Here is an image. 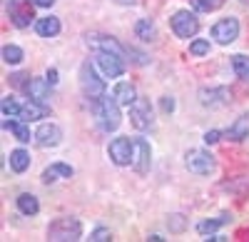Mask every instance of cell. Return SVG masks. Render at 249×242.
<instances>
[{
  "label": "cell",
  "instance_id": "cell-1",
  "mask_svg": "<svg viewBox=\"0 0 249 242\" xmlns=\"http://www.w3.org/2000/svg\"><path fill=\"white\" fill-rule=\"evenodd\" d=\"M95 120H97V125L105 130V132H115L122 123V115H120V103L112 97H100L97 103H95Z\"/></svg>",
  "mask_w": 249,
  "mask_h": 242
},
{
  "label": "cell",
  "instance_id": "cell-2",
  "mask_svg": "<svg viewBox=\"0 0 249 242\" xmlns=\"http://www.w3.org/2000/svg\"><path fill=\"white\" fill-rule=\"evenodd\" d=\"M48 237L53 242H75L82 237V223L77 217H57L48 227Z\"/></svg>",
  "mask_w": 249,
  "mask_h": 242
},
{
  "label": "cell",
  "instance_id": "cell-3",
  "mask_svg": "<svg viewBox=\"0 0 249 242\" xmlns=\"http://www.w3.org/2000/svg\"><path fill=\"white\" fill-rule=\"evenodd\" d=\"M80 88H82V95H85L90 103H97L100 97H105V80L97 77V70L90 63L80 65Z\"/></svg>",
  "mask_w": 249,
  "mask_h": 242
},
{
  "label": "cell",
  "instance_id": "cell-4",
  "mask_svg": "<svg viewBox=\"0 0 249 242\" xmlns=\"http://www.w3.org/2000/svg\"><path fill=\"white\" fill-rule=\"evenodd\" d=\"M184 165H187V170H190L192 175L204 177V175H212L217 170V160H214L212 152L192 148V150H187V155H184Z\"/></svg>",
  "mask_w": 249,
  "mask_h": 242
},
{
  "label": "cell",
  "instance_id": "cell-5",
  "mask_svg": "<svg viewBox=\"0 0 249 242\" xmlns=\"http://www.w3.org/2000/svg\"><path fill=\"white\" fill-rule=\"evenodd\" d=\"M170 25H172V33H175L177 37L190 40V37H195L197 30H199V20H197V15L190 13V10H177V13L170 18Z\"/></svg>",
  "mask_w": 249,
  "mask_h": 242
},
{
  "label": "cell",
  "instance_id": "cell-6",
  "mask_svg": "<svg viewBox=\"0 0 249 242\" xmlns=\"http://www.w3.org/2000/svg\"><path fill=\"white\" fill-rule=\"evenodd\" d=\"M33 5H35L33 0H8V18H10V23L15 28H20V30L30 28L33 18H35Z\"/></svg>",
  "mask_w": 249,
  "mask_h": 242
},
{
  "label": "cell",
  "instance_id": "cell-7",
  "mask_svg": "<svg viewBox=\"0 0 249 242\" xmlns=\"http://www.w3.org/2000/svg\"><path fill=\"white\" fill-rule=\"evenodd\" d=\"M132 140L130 137H115L112 143L107 145V155L110 160L117 165V168H124V165H132Z\"/></svg>",
  "mask_w": 249,
  "mask_h": 242
},
{
  "label": "cell",
  "instance_id": "cell-8",
  "mask_svg": "<svg viewBox=\"0 0 249 242\" xmlns=\"http://www.w3.org/2000/svg\"><path fill=\"white\" fill-rule=\"evenodd\" d=\"M130 123H132L137 130L152 128L155 117H152V108H150V100H147V97H137L135 103L130 105Z\"/></svg>",
  "mask_w": 249,
  "mask_h": 242
},
{
  "label": "cell",
  "instance_id": "cell-9",
  "mask_svg": "<svg viewBox=\"0 0 249 242\" xmlns=\"http://www.w3.org/2000/svg\"><path fill=\"white\" fill-rule=\"evenodd\" d=\"M132 145H135V150H132V168H135V172L137 175H147L150 165H152V148H150V143L144 137H137V140H132Z\"/></svg>",
  "mask_w": 249,
  "mask_h": 242
},
{
  "label": "cell",
  "instance_id": "cell-10",
  "mask_svg": "<svg viewBox=\"0 0 249 242\" xmlns=\"http://www.w3.org/2000/svg\"><path fill=\"white\" fill-rule=\"evenodd\" d=\"M212 37L219 45H230L239 37V20L237 18H222L219 23L212 28Z\"/></svg>",
  "mask_w": 249,
  "mask_h": 242
},
{
  "label": "cell",
  "instance_id": "cell-11",
  "mask_svg": "<svg viewBox=\"0 0 249 242\" xmlns=\"http://www.w3.org/2000/svg\"><path fill=\"white\" fill-rule=\"evenodd\" d=\"M97 68L102 70L105 77H120L124 73V63H122V55L117 53H107V50H97Z\"/></svg>",
  "mask_w": 249,
  "mask_h": 242
},
{
  "label": "cell",
  "instance_id": "cell-12",
  "mask_svg": "<svg viewBox=\"0 0 249 242\" xmlns=\"http://www.w3.org/2000/svg\"><path fill=\"white\" fill-rule=\"evenodd\" d=\"M232 100L230 88H202L199 90V103L204 108H224Z\"/></svg>",
  "mask_w": 249,
  "mask_h": 242
},
{
  "label": "cell",
  "instance_id": "cell-13",
  "mask_svg": "<svg viewBox=\"0 0 249 242\" xmlns=\"http://www.w3.org/2000/svg\"><path fill=\"white\" fill-rule=\"evenodd\" d=\"M33 140L40 148H55V145H60V140H62V130L55 123H43L35 130Z\"/></svg>",
  "mask_w": 249,
  "mask_h": 242
},
{
  "label": "cell",
  "instance_id": "cell-14",
  "mask_svg": "<svg viewBox=\"0 0 249 242\" xmlns=\"http://www.w3.org/2000/svg\"><path fill=\"white\" fill-rule=\"evenodd\" d=\"M25 95L33 103H40V105H48L50 103V83L43 77H33L25 83Z\"/></svg>",
  "mask_w": 249,
  "mask_h": 242
},
{
  "label": "cell",
  "instance_id": "cell-15",
  "mask_svg": "<svg viewBox=\"0 0 249 242\" xmlns=\"http://www.w3.org/2000/svg\"><path fill=\"white\" fill-rule=\"evenodd\" d=\"M88 45L95 48V50H107V53H117V55H127V48H122L112 35L90 33V35H88Z\"/></svg>",
  "mask_w": 249,
  "mask_h": 242
},
{
  "label": "cell",
  "instance_id": "cell-16",
  "mask_svg": "<svg viewBox=\"0 0 249 242\" xmlns=\"http://www.w3.org/2000/svg\"><path fill=\"white\" fill-rule=\"evenodd\" d=\"M227 140H232V143H242V140L249 137V112H242L234 123L227 128Z\"/></svg>",
  "mask_w": 249,
  "mask_h": 242
},
{
  "label": "cell",
  "instance_id": "cell-17",
  "mask_svg": "<svg viewBox=\"0 0 249 242\" xmlns=\"http://www.w3.org/2000/svg\"><path fill=\"white\" fill-rule=\"evenodd\" d=\"M60 20L55 18V15H48V18H40V20H35V33L40 35V37H55L57 33H60Z\"/></svg>",
  "mask_w": 249,
  "mask_h": 242
},
{
  "label": "cell",
  "instance_id": "cell-18",
  "mask_svg": "<svg viewBox=\"0 0 249 242\" xmlns=\"http://www.w3.org/2000/svg\"><path fill=\"white\" fill-rule=\"evenodd\" d=\"M112 95H115V100H117L120 105H127V108H130V105L135 103V100L140 97V95H137V90H135V85H132V83H124V80L115 85Z\"/></svg>",
  "mask_w": 249,
  "mask_h": 242
},
{
  "label": "cell",
  "instance_id": "cell-19",
  "mask_svg": "<svg viewBox=\"0 0 249 242\" xmlns=\"http://www.w3.org/2000/svg\"><path fill=\"white\" fill-rule=\"evenodd\" d=\"M75 175V170L70 168V165H65V163H53L50 168H45V172H43V183H55L57 177H72Z\"/></svg>",
  "mask_w": 249,
  "mask_h": 242
},
{
  "label": "cell",
  "instance_id": "cell-20",
  "mask_svg": "<svg viewBox=\"0 0 249 242\" xmlns=\"http://www.w3.org/2000/svg\"><path fill=\"white\" fill-rule=\"evenodd\" d=\"M135 35L140 40H144V43H152V40L157 37V25L152 23L150 18H140L137 25H135Z\"/></svg>",
  "mask_w": 249,
  "mask_h": 242
},
{
  "label": "cell",
  "instance_id": "cell-21",
  "mask_svg": "<svg viewBox=\"0 0 249 242\" xmlns=\"http://www.w3.org/2000/svg\"><path fill=\"white\" fill-rule=\"evenodd\" d=\"M5 130H10L15 135V140H20V143H30V128L25 125V120H5Z\"/></svg>",
  "mask_w": 249,
  "mask_h": 242
},
{
  "label": "cell",
  "instance_id": "cell-22",
  "mask_svg": "<svg viewBox=\"0 0 249 242\" xmlns=\"http://www.w3.org/2000/svg\"><path fill=\"white\" fill-rule=\"evenodd\" d=\"M18 210L23 212V215H28V217L37 215V210H40L37 197L30 195V192H20V195H18Z\"/></svg>",
  "mask_w": 249,
  "mask_h": 242
},
{
  "label": "cell",
  "instance_id": "cell-23",
  "mask_svg": "<svg viewBox=\"0 0 249 242\" xmlns=\"http://www.w3.org/2000/svg\"><path fill=\"white\" fill-rule=\"evenodd\" d=\"M48 115V105H40V103H30L23 105V112H20V120H25V123H33V120H40Z\"/></svg>",
  "mask_w": 249,
  "mask_h": 242
},
{
  "label": "cell",
  "instance_id": "cell-24",
  "mask_svg": "<svg viewBox=\"0 0 249 242\" xmlns=\"http://www.w3.org/2000/svg\"><path fill=\"white\" fill-rule=\"evenodd\" d=\"M230 220H232L230 215H219V217H214V220H202V223L197 225V232L207 237V235L217 232V230H219L222 225H227V223H230Z\"/></svg>",
  "mask_w": 249,
  "mask_h": 242
},
{
  "label": "cell",
  "instance_id": "cell-25",
  "mask_svg": "<svg viewBox=\"0 0 249 242\" xmlns=\"http://www.w3.org/2000/svg\"><path fill=\"white\" fill-rule=\"evenodd\" d=\"M10 168L13 172H25L30 168V152H25L23 148H18L10 152Z\"/></svg>",
  "mask_w": 249,
  "mask_h": 242
},
{
  "label": "cell",
  "instance_id": "cell-26",
  "mask_svg": "<svg viewBox=\"0 0 249 242\" xmlns=\"http://www.w3.org/2000/svg\"><path fill=\"white\" fill-rule=\"evenodd\" d=\"M0 110H3V117H15L20 120V112H23V105H18L15 97H3V103H0Z\"/></svg>",
  "mask_w": 249,
  "mask_h": 242
},
{
  "label": "cell",
  "instance_id": "cell-27",
  "mask_svg": "<svg viewBox=\"0 0 249 242\" xmlns=\"http://www.w3.org/2000/svg\"><path fill=\"white\" fill-rule=\"evenodd\" d=\"M232 68H234L239 80H249V55H242V53L234 55L232 57Z\"/></svg>",
  "mask_w": 249,
  "mask_h": 242
},
{
  "label": "cell",
  "instance_id": "cell-28",
  "mask_svg": "<svg viewBox=\"0 0 249 242\" xmlns=\"http://www.w3.org/2000/svg\"><path fill=\"white\" fill-rule=\"evenodd\" d=\"M23 48H18V45H5L3 48V60H5V63L8 65H20V63H23Z\"/></svg>",
  "mask_w": 249,
  "mask_h": 242
},
{
  "label": "cell",
  "instance_id": "cell-29",
  "mask_svg": "<svg viewBox=\"0 0 249 242\" xmlns=\"http://www.w3.org/2000/svg\"><path fill=\"white\" fill-rule=\"evenodd\" d=\"M190 5L199 13H212V10H219L224 5V0H190Z\"/></svg>",
  "mask_w": 249,
  "mask_h": 242
},
{
  "label": "cell",
  "instance_id": "cell-30",
  "mask_svg": "<svg viewBox=\"0 0 249 242\" xmlns=\"http://www.w3.org/2000/svg\"><path fill=\"white\" fill-rule=\"evenodd\" d=\"M190 53L197 55V57L207 55V53H210V40H192V43H190Z\"/></svg>",
  "mask_w": 249,
  "mask_h": 242
},
{
  "label": "cell",
  "instance_id": "cell-31",
  "mask_svg": "<svg viewBox=\"0 0 249 242\" xmlns=\"http://www.w3.org/2000/svg\"><path fill=\"white\" fill-rule=\"evenodd\" d=\"M90 240H92V242H107V240H112V235H110L107 227H97V230L90 235Z\"/></svg>",
  "mask_w": 249,
  "mask_h": 242
},
{
  "label": "cell",
  "instance_id": "cell-32",
  "mask_svg": "<svg viewBox=\"0 0 249 242\" xmlns=\"http://www.w3.org/2000/svg\"><path fill=\"white\" fill-rule=\"evenodd\" d=\"M219 140H222V132L219 130H207L204 132V143L207 145H214V143H219Z\"/></svg>",
  "mask_w": 249,
  "mask_h": 242
},
{
  "label": "cell",
  "instance_id": "cell-33",
  "mask_svg": "<svg viewBox=\"0 0 249 242\" xmlns=\"http://www.w3.org/2000/svg\"><path fill=\"white\" fill-rule=\"evenodd\" d=\"M182 227H184L182 215H172V217H170V230H172V232H182Z\"/></svg>",
  "mask_w": 249,
  "mask_h": 242
},
{
  "label": "cell",
  "instance_id": "cell-34",
  "mask_svg": "<svg viewBox=\"0 0 249 242\" xmlns=\"http://www.w3.org/2000/svg\"><path fill=\"white\" fill-rule=\"evenodd\" d=\"M162 112H175V97H170V95H164L162 97Z\"/></svg>",
  "mask_w": 249,
  "mask_h": 242
},
{
  "label": "cell",
  "instance_id": "cell-35",
  "mask_svg": "<svg viewBox=\"0 0 249 242\" xmlns=\"http://www.w3.org/2000/svg\"><path fill=\"white\" fill-rule=\"evenodd\" d=\"M25 77H30V75H25V73H15V75H10V83H13V85H23V88H25V83H28Z\"/></svg>",
  "mask_w": 249,
  "mask_h": 242
},
{
  "label": "cell",
  "instance_id": "cell-36",
  "mask_svg": "<svg viewBox=\"0 0 249 242\" xmlns=\"http://www.w3.org/2000/svg\"><path fill=\"white\" fill-rule=\"evenodd\" d=\"M45 80H48L50 85H57V70H55V68H50V70H48V75H45Z\"/></svg>",
  "mask_w": 249,
  "mask_h": 242
},
{
  "label": "cell",
  "instance_id": "cell-37",
  "mask_svg": "<svg viewBox=\"0 0 249 242\" xmlns=\"http://www.w3.org/2000/svg\"><path fill=\"white\" fill-rule=\"evenodd\" d=\"M33 3H35L37 8H53V5H55V0H33Z\"/></svg>",
  "mask_w": 249,
  "mask_h": 242
},
{
  "label": "cell",
  "instance_id": "cell-38",
  "mask_svg": "<svg viewBox=\"0 0 249 242\" xmlns=\"http://www.w3.org/2000/svg\"><path fill=\"white\" fill-rule=\"evenodd\" d=\"M115 3H117V5H135L137 0H115Z\"/></svg>",
  "mask_w": 249,
  "mask_h": 242
},
{
  "label": "cell",
  "instance_id": "cell-39",
  "mask_svg": "<svg viewBox=\"0 0 249 242\" xmlns=\"http://www.w3.org/2000/svg\"><path fill=\"white\" fill-rule=\"evenodd\" d=\"M239 3H244V5H249V0H239Z\"/></svg>",
  "mask_w": 249,
  "mask_h": 242
}]
</instances>
